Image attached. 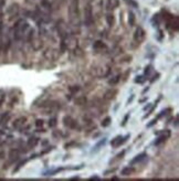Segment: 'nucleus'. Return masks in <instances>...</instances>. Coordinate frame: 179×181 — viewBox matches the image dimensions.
Segmentation results:
<instances>
[{"label":"nucleus","instance_id":"obj_19","mask_svg":"<svg viewBox=\"0 0 179 181\" xmlns=\"http://www.w3.org/2000/svg\"><path fill=\"white\" fill-rule=\"evenodd\" d=\"M169 136H170V133H168V134H166L165 135H163V136H160V137L158 138L157 140H156V143H155V145H160L161 143H164V141H166L167 140V138H169Z\"/></svg>","mask_w":179,"mask_h":181},{"label":"nucleus","instance_id":"obj_38","mask_svg":"<svg viewBox=\"0 0 179 181\" xmlns=\"http://www.w3.org/2000/svg\"><path fill=\"white\" fill-rule=\"evenodd\" d=\"M74 144H75V141H71L70 144H66V145H65L64 147H65V148H69V147H71L72 145H74Z\"/></svg>","mask_w":179,"mask_h":181},{"label":"nucleus","instance_id":"obj_34","mask_svg":"<svg viewBox=\"0 0 179 181\" xmlns=\"http://www.w3.org/2000/svg\"><path fill=\"white\" fill-rule=\"evenodd\" d=\"M159 76H160V74H159V73H157L156 75H154V77H153V79L151 80V83H154L155 81H157V80H158V77H159Z\"/></svg>","mask_w":179,"mask_h":181},{"label":"nucleus","instance_id":"obj_9","mask_svg":"<svg viewBox=\"0 0 179 181\" xmlns=\"http://www.w3.org/2000/svg\"><path fill=\"white\" fill-rule=\"evenodd\" d=\"M27 123V118L26 117H19L14 122V127L16 129H21L22 127Z\"/></svg>","mask_w":179,"mask_h":181},{"label":"nucleus","instance_id":"obj_41","mask_svg":"<svg viewBox=\"0 0 179 181\" xmlns=\"http://www.w3.org/2000/svg\"><path fill=\"white\" fill-rule=\"evenodd\" d=\"M3 156H5V153H3V152H0V160L3 159Z\"/></svg>","mask_w":179,"mask_h":181},{"label":"nucleus","instance_id":"obj_39","mask_svg":"<svg viewBox=\"0 0 179 181\" xmlns=\"http://www.w3.org/2000/svg\"><path fill=\"white\" fill-rule=\"evenodd\" d=\"M115 170H116V168H114V169H111V170H108V171H106V172H105V174H111V172H114Z\"/></svg>","mask_w":179,"mask_h":181},{"label":"nucleus","instance_id":"obj_18","mask_svg":"<svg viewBox=\"0 0 179 181\" xmlns=\"http://www.w3.org/2000/svg\"><path fill=\"white\" fill-rule=\"evenodd\" d=\"M121 79H122V76H121V74H117L116 76H114L113 79H111V80H108V84L109 85H116L120 81H121Z\"/></svg>","mask_w":179,"mask_h":181},{"label":"nucleus","instance_id":"obj_31","mask_svg":"<svg viewBox=\"0 0 179 181\" xmlns=\"http://www.w3.org/2000/svg\"><path fill=\"white\" fill-rule=\"evenodd\" d=\"M43 123H44V122H43V119H38V120L36 122V127H42Z\"/></svg>","mask_w":179,"mask_h":181},{"label":"nucleus","instance_id":"obj_7","mask_svg":"<svg viewBox=\"0 0 179 181\" xmlns=\"http://www.w3.org/2000/svg\"><path fill=\"white\" fill-rule=\"evenodd\" d=\"M129 138V135L127 136H125V137H122V136H116V137L111 141V145L115 147V148H117V147H120L121 145H123L125 141H126V139H128Z\"/></svg>","mask_w":179,"mask_h":181},{"label":"nucleus","instance_id":"obj_30","mask_svg":"<svg viewBox=\"0 0 179 181\" xmlns=\"http://www.w3.org/2000/svg\"><path fill=\"white\" fill-rule=\"evenodd\" d=\"M130 60H132L130 55H125L124 58L121 59V62H130Z\"/></svg>","mask_w":179,"mask_h":181},{"label":"nucleus","instance_id":"obj_16","mask_svg":"<svg viewBox=\"0 0 179 181\" xmlns=\"http://www.w3.org/2000/svg\"><path fill=\"white\" fill-rule=\"evenodd\" d=\"M146 158V153L145 152H143V153H140V155H138V156H136L134 159L130 161V165H134V164H137V162H139V161H142L143 159H145Z\"/></svg>","mask_w":179,"mask_h":181},{"label":"nucleus","instance_id":"obj_21","mask_svg":"<svg viewBox=\"0 0 179 181\" xmlns=\"http://www.w3.org/2000/svg\"><path fill=\"white\" fill-rule=\"evenodd\" d=\"M128 21H129V26H130V27H133V26L135 24V15H134V13H133V12H129Z\"/></svg>","mask_w":179,"mask_h":181},{"label":"nucleus","instance_id":"obj_12","mask_svg":"<svg viewBox=\"0 0 179 181\" xmlns=\"http://www.w3.org/2000/svg\"><path fill=\"white\" fill-rule=\"evenodd\" d=\"M31 43H32V46L34 50H40L43 46V41L41 39H32Z\"/></svg>","mask_w":179,"mask_h":181},{"label":"nucleus","instance_id":"obj_23","mask_svg":"<svg viewBox=\"0 0 179 181\" xmlns=\"http://www.w3.org/2000/svg\"><path fill=\"white\" fill-rule=\"evenodd\" d=\"M127 5H128L129 7H132V8H137L138 7V3H137L135 0H124Z\"/></svg>","mask_w":179,"mask_h":181},{"label":"nucleus","instance_id":"obj_43","mask_svg":"<svg viewBox=\"0 0 179 181\" xmlns=\"http://www.w3.org/2000/svg\"><path fill=\"white\" fill-rule=\"evenodd\" d=\"M27 1H28V2H31V3H32V2H36V0H27Z\"/></svg>","mask_w":179,"mask_h":181},{"label":"nucleus","instance_id":"obj_20","mask_svg":"<svg viewBox=\"0 0 179 181\" xmlns=\"http://www.w3.org/2000/svg\"><path fill=\"white\" fill-rule=\"evenodd\" d=\"M112 123V118L111 117H106V118H104L103 120H102V126L103 127H107V126H109V124Z\"/></svg>","mask_w":179,"mask_h":181},{"label":"nucleus","instance_id":"obj_22","mask_svg":"<svg viewBox=\"0 0 179 181\" xmlns=\"http://www.w3.org/2000/svg\"><path fill=\"white\" fill-rule=\"evenodd\" d=\"M80 89H81V87H80L79 85H74V86L69 87V91H70V93H71V94H75V93H78Z\"/></svg>","mask_w":179,"mask_h":181},{"label":"nucleus","instance_id":"obj_26","mask_svg":"<svg viewBox=\"0 0 179 181\" xmlns=\"http://www.w3.org/2000/svg\"><path fill=\"white\" fill-rule=\"evenodd\" d=\"M28 161H29V159H24V160H22L21 162H20V164H19L18 166H17V168L14 169V172H17V171H18V170H19L20 168H22V166H24V165H26V164H27Z\"/></svg>","mask_w":179,"mask_h":181},{"label":"nucleus","instance_id":"obj_33","mask_svg":"<svg viewBox=\"0 0 179 181\" xmlns=\"http://www.w3.org/2000/svg\"><path fill=\"white\" fill-rule=\"evenodd\" d=\"M157 123V118H155V119H153V120H151V123L148 124V125H147V127H148V128H149V127H151V126H154V125H155V124Z\"/></svg>","mask_w":179,"mask_h":181},{"label":"nucleus","instance_id":"obj_29","mask_svg":"<svg viewBox=\"0 0 179 181\" xmlns=\"http://www.w3.org/2000/svg\"><path fill=\"white\" fill-rule=\"evenodd\" d=\"M41 5H42L44 8H47V9H50L51 8L50 2H49L48 0H41Z\"/></svg>","mask_w":179,"mask_h":181},{"label":"nucleus","instance_id":"obj_6","mask_svg":"<svg viewBox=\"0 0 179 181\" xmlns=\"http://www.w3.org/2000/svg\"><path fill=\"white\" fill-rule=\"evenodd\" d=\"M63 124H64V126H66L70 129H76L78 128V122L71 116H65L63 118Z\"/></svg>","mask_w":179,"mask_h":181},{"label":"nucleus","instance_id":"obj_44","mask_svg":"<svg viewBox=\"0 0 179 181\" xmlns=\"http://www.w3.org/2000/svg\"><path fill=\"white\" fill-rule=\"evenodd\" d=\"M0 50H1V48H0Z\"/></svg>","mask_w":179,"mask_h":181},{"label":"nucleus","instance_id":"obj_14","mask_svg":"<svg viewBox=\"0 0 179 181\" xmlns=\"http://www.w3.org/2000/svg\"><path fill=\"white\" fill-rule=\"evenodd\" d=\"M134 172V169L132 167H125L121 170V174L124 176V177H127V176H130V174Z\"/></svg>","mask_w":179,"mask_h":181},{"label":"nucleus","instance_id":"obj_2","mask_svg":"<svg viewBox=\"0 0 179 181\" xmlns=\"http://www.w3.org/2000/svg\"><path fill=\"white\" fill-rule=\"evenodd\" d=\"M70 19H71V21L75 24V23H78L79 24V2H78V0H72V3L71 6H70Z\"/></svg>","mask_w":179,"mask_h":181},{"label":"nucleus","instance_id":"obj_5","mask_svg":"<svg viewBox=\"0 0 179 181\" xmlns=\"http://www.w3.org/2000/svg\"><path fill=\"white\" fill-rule=\"evenodd\" d=\"M145 38H146L145 30L142 27H138L136 29V31L134 32V41L137 42V43H140V42H143L144 40H145Z\"/></svg>","mask_w":179,"mask_h":181},{"label":"nucleus","instance_id":"obj_28","mask_svg":"<svg viewBox=\"0 0 179 181\" xmlns=\"http://www.w3.org/2000/svg\"><path fill=\"white\" fill-rule=\"evenodd\" d=\"M145 81H146L145 76L140 75V76H137V77H136V80H135V83H139V84H142V83H144Z\"/></svg>","mask_w":179,"mask_h":181},{"label":"nucleus","instance_id":"obj_27","mask_svg":"<svg viewBox=\"0 0 179 181\" xmlns=\"http://www.w3.org/2000/svg\"><path fill=\"white\" fill-rule=\"evenodd\" d=\"M57 118H51L50 120H49V127H55L57 126Z\"/></svg>","mask_w":179,"mask_h":181},{"label":"nucleus","instance_id":"obj_36","mask_svg":"<svg viewBox=\"0 0 179 181\" xmlns=\"http://www.w3.org/2000/svg\"><path fill=\"white\" fill-rule=\"evenodd\" d=\"M105 140H106V139H103L102 141H100V143H99V144L96 145V147H95V149H97V148H99V147H101L102 145H104V144H105Z\"/></svg>","mask_w":179,"mask_h":181},{"label":"nucleus","instance_id":"obj_32","mask_svg":"<svg viewBox=\"0 0 179 181\" xmlns=\"http://www.w3.org/2000/svg\"><path fill=\"white\" fill-rule=\"evenodd\" d=\"M124 155H125V150H123V151L121 152V153H118V155H117V156H116V157H115V158H116V160H118V159H122L123 157H124Z\"/></svg>","mask_w":179,"mask_h":181},{"label":"nucleus","instance_id":"obj_11","mask_svg":"<svg viewBox=\"0 0 179 181\" xmlns=\"http://www.w3.org/2000/svg\"><path fill=\"white\" fill-rule=\"evenodd\" d=\"M118 6H120V0H107L106 8L109 10H114L116 8H118Z\"/></svg>","mask_w":179,"mask_h":181},{"label":"nucleus","instance_id":"obj_17","mask_svg":"<svg viewBox=\"0 0 179 181\" xmlns=\"http://www.w3.org/2000/svg\"><path fill=\"white\" fill-rule=\"evenodd\" d=\"M106 22H107V24L109 27H112V26H114L115 23V17L113 13H107L106 15Z\"/></svg>","mask_w":179,"mask_h":181},{"label":"nucleus","instance_id":"obj_40","mask_svg":"<svg viewBox=\"0 0 179 181\" xmlns=\"http://www.w3.org/2000/svg\"><path fill=\"white\" fill-rule=\"evenodd\" d=\"M90 180H100V178L99 177H92V178H90Z\"/></svg>","mask_w":179,"mask_h":181},{"label":"nucleus","instance_id":"obj_35","mask_svg":"<svg viewBox=\"0 0 179 181\" xmlns=\"http://www.w3.org/2000/svg\"><path fill=\"white\" fill-rule=\"evenodd\" d=\"M129 118V114H127V115L125 116V118H124V120H123V123H122V126H125L126 125V122H127V119Z\"/></svg>","mask_w":179,"mask_h":181},{"label":"nucleus","instance_id":"obj_3","mask_svg":"<svg viewBox=\"0 0 179 181\" xmlns=\"http://www.w3.org/2000/svg\"><path fill=\"white\" fill-rule=\"evenodd\" d=\"M94 21L93 17V8L91 5H86L84 8V22L87 27L92 26V23Z\"/></svg>","mask_w":179,"mask_h":181},{"label":"nucleus","instance_id":"obj_1","mask_svg":"<svg viewBox=\"0 0 179 181\" xmlns=\"http://www.w3.org/2000/svg\"><path fill=\"white\" fill-rule=\"evenodd\" d=\"M111 73L108 65H96L91 69V74L95 77H107Z\"/></svg>","mask_w":179,"mask_h":181},{"label":"nucleus","instance_id":"obj_42","mask_svg":"<svg viewBox=\"0 0 179 181\" xmlns=\"http://www.w3.org/2000/svg\"><path fill=\"white\" fill-rule=\"evenodd\" d=\"M147 108H151V104H147V106H145V107H144V109H145V110H146Z\"/></svg>","mask_w":179,"mask_h":181},{"label":"nucleus","instance_id":"obj_15","mask_svg":"<svg viewBox=\"0 0 179 181\" xmlns=\"http://www.w3.org/2000/svg\"><path fill=\"white\" fill-rule=\"evenodd\" d=\"M93 48H94V50H96V51H101V50H103V49L106 50V49H107V46L103 43L102 41H96V42L94 43Z\"/></svg>","mask_w":179,"mask_h":181},{"label":"nucleus","instance_id":"obj_4","mask_svg":"<svg viewBox=\"0 0 179 181\" xmlns=\"http://www.w3.org/2000/svg\"><path fill=\"white\" fill-rule=\"evenodd\" d=\"M43 57L48 61H55L60 57V53H59V50L54 49V48H48L43 52Z\"/></svg>","mask_w":179,"mask_h":181},{"label":"nucleus","instance_id":"obj_13","mask_svg":"<svg viewBox=\"0 0 179 181\" xmlns=\"http://www.w3.org/2000/svg\"><path fill=\"white\" fill-rule=\"evenodd\" d=\"M86 102H87V98H86V96H84V95L78 96V97L74 100L75 105H78V106H83V105H85Z\"/></svg>","mask_w":179,"mask_h":181},{"label":"nucleus","instance_id":"obj_10","mask_svg":"<svg viewBox=\"0 0 179 181\" xmlns=\"http://www.w3.org/2000/svg\"><path fill=\"white\" fill-rule=\"evenodd\" d=\"M117 93H118V91L116 88H111V89H108L107 92L104 94V98L107 100V101H112V100H114L115 97H116Z\"/></svg>","mask_w":179,"mask_h":181},{"label":"nucleus","instance_id":"obj_24","mask_svg":"<svg viewBox=\"0 0 179 181\" xmlns=\"http://www.w3.org/2000/svg\"><path fill=\"white\" fill-rule=\"evenodd\" d=\"M172 112V108H167L165 109V110H161L160 113H159V115L157 116V119H159V118H161V117H164V116L167 115V113H170Z\"/></svg>","mask_w":179,"mask_h":181},{"label":"nucleus","instance_id":"obj_37","mask_svg":"<svg viewBox=\"0 0 179 181\" xmlns=\"http://www.w3.org/2000/svg\"><path fill=\"white\" fill-rule=\"evenodd\" d=\"M151 65L146 66V69H145V74H149V73H151Z\"/></svg>","mask_w":179,"mask_h":181},{"label":"nucleus","instance_id":"obj_25","mask_svg":"<svg viewBox=\"0 0 179 181\" xmlns=\"http://www.w3.org/2000/svg\"><path fill=\"white\" fill-rule=\"evenodd\" d=\"M38 143H39V139H38V138H31L28 141L29 146H31V147H34L36 145H38Z\"/></svg>","mask_w":179,"mask_h":181},{"label":"nucleus","instance_id":"obj_8","mask_svg":"<svg viewBox=\"0 0 179 181\" xmlns=\"http://www.w3.org/2000/svg\"><path fill=\"white\" fill-rule=\"evenodd\" d=\"M19 10H20V7H19L18 3H12L10 7L8 8L7 12H8V15H10V19L14 18V17H16V15H18Z\"/></svg>","mask_w":179,"mask_h":181}]
</instances>
